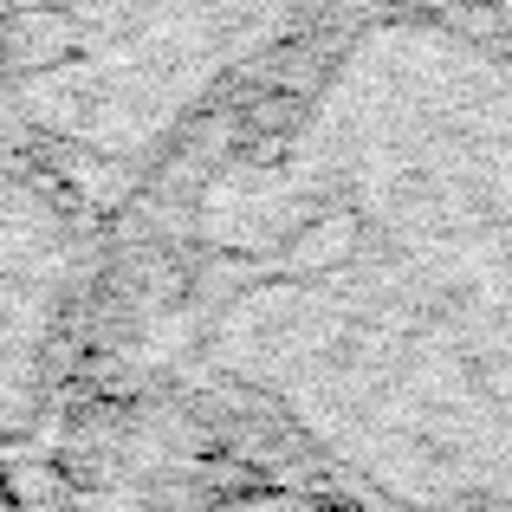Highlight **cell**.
Instances as JSON below:
<instances>
[{
    "label": "cell",
    "mask_w": 512,
    "mask_h": 512,
    "mask_svg": "<svg viewBox=\"0 0 512 512\" xmlns=\"http://www.w3.org/2000/svg\"><path fill=\"white\" fill-rule=\"evenodd\" d=\"M363 0H0V156L104 227Z\"/></svg>",
    "instance_id": "cell-1"
},
{
    "label": "cell",
    "mask_w": 512,
    "mask_h": 512,
    "mask_svg": "<svg viewBox=\"0 0 512 512\" xmlns=\"http://www.w3.org/2000/svg\"><path fill=\"white\" fill-rule=\"evenodd\" d=\"M98 266V214L0 156V467L20 448H52L46 428L78 383ZM0 512L13 506L0 500Z\"/></svg>",
    "instance_id": "cell-2"
},
{
    "label": "cell",
    "mask_w": 512,
    "mask_h": 512,
    "mask_svg": "<svg viewBox=\"0 0 512 512\" xmlns=\"http://www.w3.org/2000/svg\"><path fill=\"white\" fill-rule=\"evenodd\" d=\"M0 500L13 512H59L65 500V461L52 448H20L0 467Z\"/></svg>",
    "instance_id": "cell-3"
},
{
    "label": "cell",
    "mask_w": 512,
    "mask_h": 512,
    "mask_svg": "<svg viewBox=\"0 0 512 512\" xmlns=\"http://www.w3.org/2000/svg\"><path fill=\"white\" fill-rule=\"evenodd\" d=\"M214 512H325V493L260 480V487H247V493H227V500H214Z\"/></svg>",
    "instance_id": "cell-4"
},
{
    "label": "cell",
    "mask_w": 512,
    "mask_h": 512,
    "mask_svg": "<svg viewBox=\"0 0 512 512\" xmlns=\"http://www.w3.org/2000/svg\"><path fill=\"white\" fill-rule=\"evenodd\" d=\"M448 7L480 13V20H493V26H506V33H512V0H448Z\"/></svg>",
    "instance_id": "cell-5"
},
{
    "label": "cell",
    "mask_w": 512,
    "mask_h": 512,
    "mask_svg": "<svg viewBox=\"0 0 512 512\" xmlns=\"http://www.w3.org/2000/svg\"><path fill=\"white\" fill-rule=\"evenodd\" d=\"M325 512H370L363 500H325Z\"/></svg>",
    "instance_id": "cell-6"
},
{
    "label": "cell",
    "mask_w": 512,
    "mask_h": 512,
    "mask_svg": "<svg viewBox=\"0 0 512 512\" xmlns=\"http://www.w3.org/2000/svg\"><path fill=\"white\" fill-rule=\"evenodd\" d=\"M474 512H480V506H474Z\"/></svg>",
    "instance_id": "cell-7"
}]
</instances>
